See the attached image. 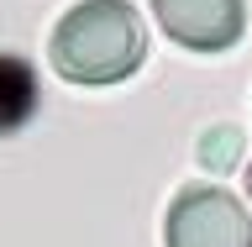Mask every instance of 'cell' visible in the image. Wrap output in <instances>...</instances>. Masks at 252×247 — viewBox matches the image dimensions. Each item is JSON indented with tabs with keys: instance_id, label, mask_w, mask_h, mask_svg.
<instances>
[{
	"instance_id": "obj_6",
	"label": "cell",
	"mask_w": 252,
	"mask_h": 247,
	"mask_svg": "<svg viewBox=\"0 0 252 247\" xmlns=\"http://www.w3.org/2000/svg\"><path fill=\"white\" fill-rule=\"evenodd\" d=\"M247 200H252V163H247Z\"/></svg>"
},
{
	"instance_id": "obj_2",
	"label": "cell",
	"mask_w": 252,
	"mask_h": 247,
	"mask_svg": "<svg viewBox=\"0 0 252 247\" xmlns=\"http://www.w3.org/2000/svg\"><path fill=\"white\" fill-rule=\"evenodd\" d=\"M163 242L168 247H252V216L220 184H189L168 205Z\"/></svg>"
},
{
	"instance_id": "obj_5",
	"label": "cell",
	"mask_w": 252,
	"mask_h": 247,
	"mask_svg": "<svg viewBox=\"0 0 252 247\" xmlns=\"http://www.w3.org/2000/svg\"><path fill=\"white\" fill-rule=\"evenodd\" d=\"M194 153H200V169H210L220 179V174H231L236 163H242V132H236V126H210Z\"/></svg>"
},
{
	"instance_id": "obj_4",
	"label": "cell",
	"mask_w": 252,
	"mask_h": 247,
	"mask_svg": "<svg viewBox=\"0 0 252 247\" xmlns=\"http://www.w3.org/2000/svg\"><path fill=\"white\" fill-rule=\"evenodd\" d=\"M42 110V84L37 69L16 53H0V137H11Z\"/></svg>"
},
{
	"instance_id": "obj_1",
	"label": "cell",
	"mask_w": 252,
	"mask_h": 247,
	"mask_svg": "<svg viewBox=\"0 0 252 247\" xmlns=\"http://www.w3.org/2000/svg\"><path fill=\"white\" fill-rule=\"evenodd\" d=\"M47 58L68 84H121L147 58V32L126 0H84L58 21Z\"/></svg>"
},
{
	"instance_id": "obj_3",
	"label": "cell",
	"mask_w": 252,
	"mask_h": 247,
	"mask_svg": "<svg viewBox=\"0 0 252 247\" xmlns=\"http://www.w3.org/2000/svg\"><path fill=\"white\" fill-rule=\"evenodd\" d=\"M153 16L163 37L189 47V53H226L247 32L242 0H153Z\"/></svg>"
}]
</instances>
